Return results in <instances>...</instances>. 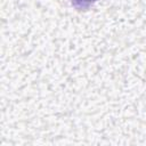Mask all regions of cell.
Wrapping results in <instances>:
<instances>
[{"mask_svg":"<svg viewBox=\"0 0 146 146\" xmlns=\"http://www.w3.org/2000/svg\"><path fill=\"white\" fill-rule=\"evenodd\" d=\"M72 6L78 10H88L97 0H70Z\"/></svg>","mask_w":146,"mask_h":146,"instance_id":"cell-1","label":"cell"}]
</instances>
